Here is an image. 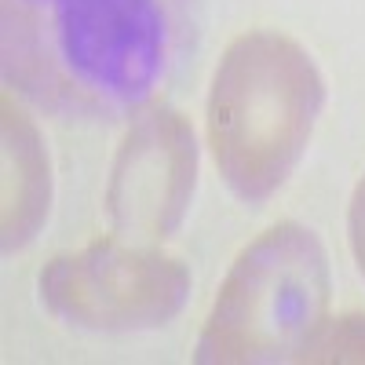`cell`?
<instances>
[{"label": "cell", "instance_id": "cell-1", "mask_svg": "<svg viewBox=\"0 0 365 365\" xmlns=\"http://www.w3.org/2000/svg\"><path fill=\"white\" fill-rule=\"evenodd\" d=\"M322 103L325 81L299 41L252 29L227 44L208 88V150L241 201H263L292 175Z\"/></svg>", "mask_w": 365, "mask_h": 365}, {"label": "cell", "instance_id": "cell-2", "mask_svg": "<svg viewBox=\"0 0 365 365\" xmlns=\"http://www.w3.org/2000/svg\"><path fill=\"white\" fill-rule=\"evenodd\" d=\"M329 256L314 230L274 223L237 252L197 336V361H296L329 311Z\"/></svg>", "mask_w": 365, "mask_h": 365}, {"label": "cell", "instance_id": "cell-3", "mask_svg": "<svg viewBox=\"0 0 365 365\" xmlns=\"http://www.w3.org/2000/svg\"><path fill=\"white\" fill-rule=\"evenodd\" d=\"M37 289L58 322L91 332H132L158 329L182 311L190 270L158 249L106 237L55 256Z\"/></svg>", "mask_w": 365, "mask_h": 365}, {"label": "cell", "instance_id": "cell-4", "mask_svg": "<svg viewBox=\"0 0 365 365\" xmlns=\"http://www.w3.org/2000/svg\"><path fill=\"white\" fill-rule=\"evenodd\" d=\"M55 55L66 77L106 103L135 106L165 70L161 0H51Z\"/></svg>", "mask_w": 365, "mask_h": 365}, {"label": "cell", "instance_id": "cell-5", "mask_svg": "<svg viewBox=\"0 0 365 365\" xmlns=\"http://www.w3.org/2000/svg\"><path fill=\"white\" fill-rule=\"evenodd\" d=\"M197 187V143L175 110L143 113L120 139L110 168V223L139 237H168L190 208Z\"/></svg>", "mask_w": 365, "mask_h": 365}, {"label": "cell", "instance_id": "cell-6", "mask_svg": "<svg viewBox=\"0 0 365 365\" xmlns=\"http://www.w3.org/2000/svg\"><path fill=\"white\" fill-rule=\"evenodd\" d=\"M4 110V194H0V234H4V252L22 249L29 237L41 230L51 208V165L48 150L11 96L0 103Z\"/></svg>", "mask_w": 365, "mask_h": 365}, {"label": "cell", "instance_id": "cell-7", "mask_svg": "<svg viewBox=\"0 0 365 365\" xmlns=\"http://www.w3.org/2000/svg\"><path fill=\"white\" fill-rule=\"evenodd\" d=\"M296 361H336V365H365V314H344L325 318V325L314 332V340L299 351Z\"/></svg>", "mask_w": 365, "mask_h": 365}, {"label": "cell", "instance_id": "cell-8", "mask_svg": "<svg viewBox=\"0 0 365 365\" xmlns=\"http://www.w3.org/2000/svg\"><path fill=\"white\" fill-rule=\"evenodd\" d=\"M347 237H351V256L358 263V270L365 274V175L351 194V208H347Z\"/></svg>", "mask_w": 365, "mask_h": 365}, {"label": "cell", "instance_id": "cell-9", "mask_svg": "<svg viewBox=\"0 0 365 365\" xmlns=\"http://www.w3.org/2000/svg\"><path fill=\"white\" fill-rule=\"evenodd\" d=\"M37 4H51V0H37Z\"/></svg>", "mask_w": 365, "mask_h": 365}]
</instances>
